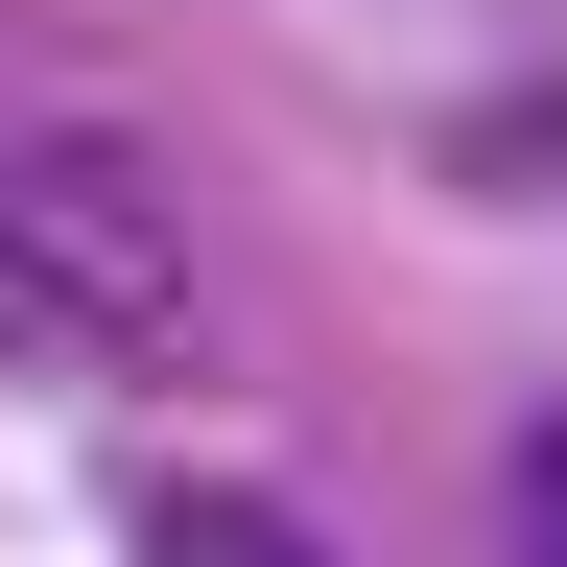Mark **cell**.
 Masks as SVG:
<instances>
[{"label": "cell", "instance_id": "obj_1", "mask_svg": "<svg viewBox=\"0 0 567 567\" xmlns=\"http://www.w3.org/2000/svg\"><path fill=\"white\" fill-rule=\"evenodd\" d=\"M0 284H24L71 354H118V379H189V354H213V237H189L166 142L95 118V95H24V118H0Z\"/></svg>", "mask_w": 567, "mask_h": 567}, {"label": "cell", "instance_id": "obj_2", "mask_svg": "<svg viewBox=\"0 0 567 567\" xmlns=\"http://www.w3.org/2000/svg\"><path fill=\"white\" fill-rule=\"evenodd\" d=\"M142 567H331L284 496H237V473H189V496H142Z\"/></svg>", "mask_w": 567, "mask_h": 567}, {"label": "cell", "instance_id": "obj_3", "mask_svg": "<svg viewBox=\"0 0 567 567\" xmlns=\"http://www.w3.org/2000/svg\"><path fill=\"white\" fill-rule=\"evenodd\" d=\"M520 544H544V567H567V402H544V425H520Z\"/></svg>", "mask_w": 567, "mask_h": 567}]
</instances>
